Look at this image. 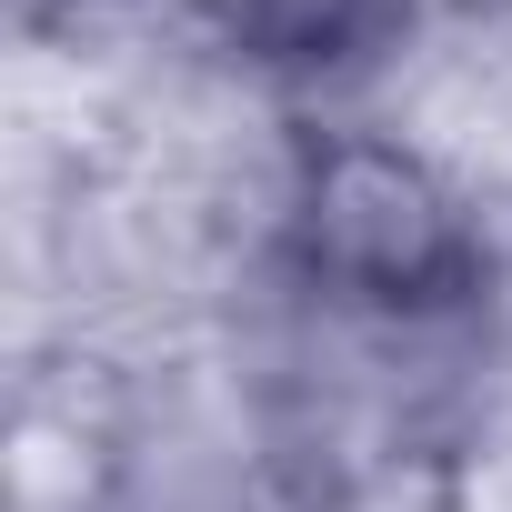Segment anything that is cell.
<instances>
[{
  "label": "cell",
  "instance_id": "obj_1",
  "mask_svg": "<svg viewBox=\"0 0 512 512\" xmlns=\"http://www.w3.org/2000/svg\"><path fill=\"white\" fill-rule=\"evenodd\" d=\"M282 272L372 332H452L492 302V241L462 181L372 121H302L272 211Z\"/></svg>",
  "mask_w": 512,
  "mask_h": 512
},
{
  "label": "cell",
  "instance_id": "obj_3",
  "mask_svg": "<svg viewBox=\"0 0 512 512\" xmlns=\"http://www.w3.org/2000/svg\"><path fill=\"white\" fill-rule=\"evenodd\" d=\"M492 11H502V21H512V0H492Z\"/></svg>",
  "mask_w": 512,
  "mask_h": 512
},
{
  "label": "cell",
  "instance_id": "obj_2",
  "mask_svg": "<svg viewBox=\"0 0 512 512\" xmlns=\"http://www.w3.org/2000/svg\"><path fill=\"white\" fill-rule=\"evenodd\" d=\"M211 31L282 101H342L402 61L422 0H211Z\"/></svg>",
  "mask_w": 512,
  "mask_h": 512
}]
</instances>
